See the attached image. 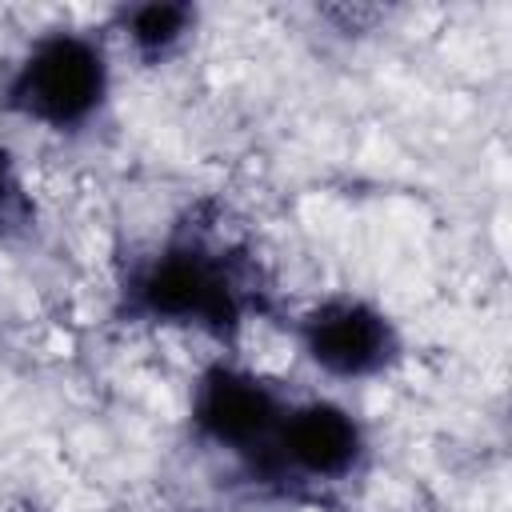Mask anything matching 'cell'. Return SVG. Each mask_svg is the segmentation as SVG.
<instances>
[{
  "mask_svg": "<svg viewBox=\"0 0 512 512\" xmlns=\"http://www.w3.org/2000/svg\"><path fill=\"white\" fill-rule=\"evenodd\" d=\"M288 400L292 396L252 364L220 356L204 364L192 380L188 424L204 448L224 452L248 468H260L284 420Z\"/></svg>",
  "mask_w": 512,
  "mask_h": 512,
  "instance_id": "3957f363",
  "label": "cell"
},
{
  "mask_svg": "<svg viewBox=\"0 0 512 512\" xmlns=\"http://www.w3.org/2000/svg\"><path fill=\"white\" fill-rule=\"evenodd\" d=\"M200 28V12L180 0H140L112 12L108 40H116L140 64H168L176 60Z\"/></svg>",
  "mask_w": 512,
  "mask_h": 512,
  "instance_id": "8992f818",
  "label": "cell"
},
{
  "mask_svg": "<svg viewBox=\"0 0 512 512\" xmlns=\"http://www.w3.org/2000/svg\"><path fill=\"white\" fill-rule=\"evenodd\" d=\"M24 200V184H20V164L12 156L8 144H0V220H12V212Z\"/></svg>",
  "mask_w": 512,
  "mask_h": 512,
  "instance_id": "52a82bcc",
  "label": "cell"
},
{
  "mask_svg": "<svg viewBox=\"0 0 512 512\" xmlns=\"http://www.w3.org/2000/svg\"><path fill=\"white\" fill-rule=\"evenodd\" d=\"M112 84L108 36L80 24H52L12 56L0 80V104L48 136H80L108 112Z\"/></svg>",
  "mask_w": 512,
  "mask_h": 512,
  "instance_id": "7a4b0ae2",
  "label": "cell"
},
{
  "mask_svg": "<svg viewBox=\"0 0 512 512\" xmlns=\"http://www.w3.org/2000/svg\"><path fill=\"white\" fill-rule=\"evenodd\" d=\"M300 360L336 384H364L392 372L404 356V336L392 312L360 292H328L312 300L296 324Z\"/></svg>",
  "mask_w": 512,
  "mask_h": 512,
  "instance_id": "277c9868",
  "label": "cell"
},
{
  "mask_svg": "<svg viewBox=\"0 0 512 512\" xmlns=\"http://www.w3.org/2000/svg\"><path fill=\"white\" fill-rule=\"evenodd\" d=\"M120 300L132 320L228 340L260 308V288L232 244L204 232H172L128 268Z\"/></svg>",
  "mask_w": 512,
  "mask_h": 512,
  "instance_id": "6da1fadb",
  "label": "cell"
},
{
  "mask_svg": "<svg viewBox=\"0 0 512 512\" xmlns=\"http://www.w3.org/2000/svg\"><path fill=\"white\" fill-rule=\"evenodd\" d=\"M368 452H372V436L352 404L336 396H300L288 400L260 472L272 480L332 488L360 476Z\"/></svg>",
  "mask_w": 512,
  "mask_h": 512,
  "instance_id": "5b68a950",
  "label": "cell"
}]
</instances>
